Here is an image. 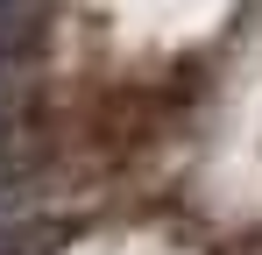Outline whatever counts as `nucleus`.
Masks as SVG:
<instances>
[{
    "label": "nucleus",
    "instance_id": "1",
    "mask_svg": "<svg viewBox=\"0 0 262 255\" xmlns=\"http://www.w3.org/2000/svg\"><path fill=\"white\" fill-rule=\"evenodd\" d=\"M36 22H43V0H0V57L7 50H29Z\"/></svg>",
    "mask_w": 262,
    "mask_h": 255
},
{
    "label": "nucleus",
    "instance_id": "2",
    "mask_svg": "<svg viewBox=\"0 0 262 255\" xmlns=\"http://www.w3.org/2000/svg\"><path fill=\"white\" fill-rule=\"evenodd\" d=\"M0 121H7V85H0Z\"/></svg>",
    "mask_w": 262,
    "mask_h": 255
}]
</instances>
